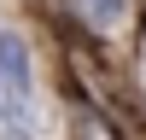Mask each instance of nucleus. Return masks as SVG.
I'll return each instance as SVG.
<instances>
[{"label":"nucleus","mask_w":146,"mask_h":140,"mask_svg":"<svg viewBox=\"0 0 146 140\" xmlns=\"http://www.w3.org/2000/svg\"><path fill=\"white\" fill-rule=\"evenodd\" d=\"M58 6L88 41H117L135 23V0H58Z\"/></svg>","instance_id":"obj_1"},{"label":"nucleus","mask_w":146,"mask_h":140,"mask_svg":"<svg viewBox=\"0 0 146 140\" xmlns=\"http://www.w3.org/2000/svg\"><path fill=\"white\" fill-rule=\"evenodd\" d=\"M0 88H6V99L18 105L23 117H29V99H35V64L29 53H23V41L12 29H0Z\"/></svg>","instance_id":"obj_2"},{"label":"nucleus","mask_w":146,"mask_h":140,"mask_svg":"<svg viewBox=\"0 0 146 140\" xmlns=\"http://www.w3.org/2000/svg\"><path fill=\"white\" fill-rule=\"evenodd\" d=\"M70 128H76V140H117V128L105 123L88 99H70Z\"/></svg>","instance_id":"obj_3"},{"label":"nucleus","mask_w":146,"mask_h":140,"mask_svg":"<svg viewBox=\"0 0 146 140\" xmlns=\"http://www.w3.org/2000/svg\"><path fill=\"white\" fill-rule=\"evenodd\" d=\"M0 140H35V123L29 117H6L0 123Z\"/></svg>","instance_id":"obj_4"}]
</instances>
